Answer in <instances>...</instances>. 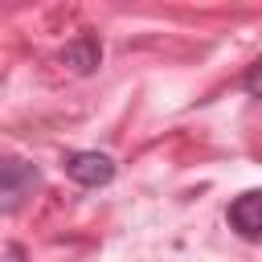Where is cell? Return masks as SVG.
Wrapping results in <instances>:
<instances>
[{"label":"cell","mask_w":262,"mask_h":262,"mask_svg":"<svg viewBox=\"0 0 262 262\" xmlns=\"http://www.w3.org/2000/svg\"><path fill=\"white\" fill-rule=\"evenodd\" d=\"M229 225H233L242 237H258V233H262V188L242 192V196L229 205Z\"/></svg>","instance_id":"cell-4"},{"label":"cell","mask_w":262,"mask_h":262,"mask_svg":"<svg viewBox=\"0 0 262 262\" xmlns=\"http://www.w3.org/2000/svg\"><path fill=\"white\" fill-rule=\"evenodd\" d=\"M61 168H66V176H70L74 184H82V188H102V184L115 180V160H111L106 151H70Z\"/></svg>","instance_id":"cell-2"},{"label":"cell","mask_w":262,"mask_h":262,"mask_svg":"<svg viewBox=\"0 0 262 262\" xmlns=\"http://www.w3.org/2000/svg\"><path fill=\"white\" fill-rule=\"evenodd\" d=\"M4 262H25V250L16 242H4Z\"/></svg>","instance_id":"cell-6"},{"label":"cell","mask_w":262,"mask_h":262,"mask_svg":"<svg viewBox=\"0 0 262 262\" xmlns=\"http://www.w3.org/2000/svg\"><path fill=\"white\" fill-rule=\"evenodd\" d=\"M41 184V172L33 168V164H25V160H16V156H8L4 164H0V209L4 213H16L20 209V201L25 196H33V188Z\"/></svg>","instance_id":"cell-1"},{"label":"cell","mask_w":262,"mask_h":262,"mask_svg":"<svg viewBox=\"0 0 262 262\" xmlns=\"http://www.w3.org/2000/svg\"><path fill=\"white\" fill-rule=\"evenodd\" d=\"M242 86H246V94H254V98H262V61H254V66L246 70V78H242Z\"/></svg>","instance_id":"cell-5"},{"label":"cell","mask_w":262,"mask_h":262,"mask_svg":"<svg viewBox=\"0 0 262 262\" xmlns=\"http://www.w3.org/2000/svg\"><path fill=\"white\" fill-rule=\"evenodd\" d=\"M61 66H70L74 74H94L102 66V45L94 33H78L74 41H66L61 49Z\"/></svg>","instance_id":"cell-3"}]
</instances>
